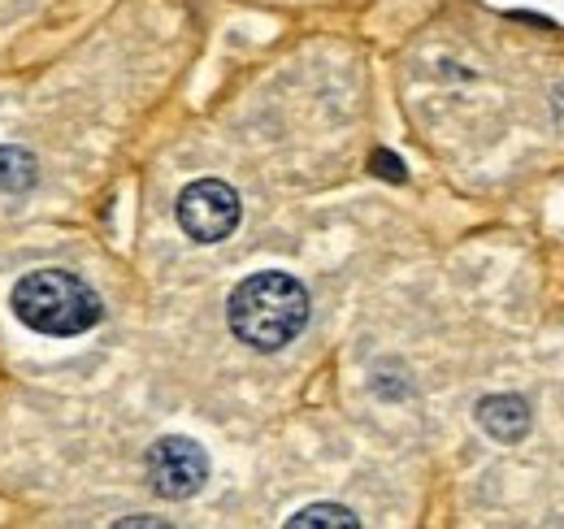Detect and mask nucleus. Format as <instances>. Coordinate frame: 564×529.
<instances>
[{
    "label": "nucleus",
    "mask_w": 564,
    "mask_h": 529,
    "mask_svg": "<svg viewBox=\"0 0 564 529\" xmlns=\"http://www.w3.org/2000/svg\"><path fill=\"white\" fill-rule=\"evenodd\" d=\"M226 322L239 343H248L257 352H279L308 322V291L279 269L252 273L230 291Z\"/></svg>",
    "instance_id": "1"
},
{
    "label": "nucleus",
    "mask_w": 564,
    "mask_h": 529,
    "mask_svg": "<svg viewBox=\"0 0 564 529\" xmlns=\"http://www.w3.org/2000/svg\"><path fill=\"white\" fill-rule=\"evenodd\" d=\"M13 317L35 334L70 338L100 322V300L70 269H35L13 287Z\"/></svg>",
    "instance_id": "2"
},
{
    "label": "nucleus",
    "mask_w": 564,
    "mask_h": 529,
    "mask_svg": "<svg viewBox=\"0 0 564 529\" xmlns=\"http://www.w3.org/2000/svg\"><path fill=\"white\" fill-rule=\"evenodd\" d=\"M178 226L196 244H221L239 226V196L221 179H200L178 196Z\"/></svg>",
    "instance_id": "3"
},
{
    "label": "nucleus",
    "mask_w": 564,
    "mask_h": 529,
    "mask_svg": "<svg viewBox=\"0 0 564 529\" xmlns=\"http://www.w3.org/2000/svg\"><path fill=\"white\" fill-rule=\"evenodd\" d=\"M205 477H209V456H205L200 443L178 439V434L152 443V452H148V482H152L156 495L192 499L205 486Z\"/></svg>",
    "instance_id": "4"
},
{
    "label": "nucleus",
    "mask_w": 564,
    "mask_h": 529,
    "mask_svg": "<svg viewBox=\"0 0 564 529\" xmlns=\"http://www.w3.org/2000/svg\"><path fill=\"white\" fill-rule=\"evenodd\" d=\"M478 421H482V430L499 439V443H517V439H525V430H530V408H525V399L517 396H487L478 403Z\"/></svg>",
    "instance_id": "5"
},
{
    "label": "nucleus",
    "mask_w": 564,
    "mask_h": 529,
    "mask_svg": "<svg viewBox=\"0 0 564 529\" xmlns=\"http://www.w3.org/2000/svg\"><path fill=\"white\" fill-rule=\"evenodd\" d=\"M35 179V161L22 148H0V192H22Z\"/></svg>",
    "instance_id": "6"
},
{
    "label": "nucleus",
    "mask_w": 564,
    "mask_h": 529,
    "mask_svg": "<svg viewBox=\"0 0 564 529\" xmlns=\"http://www.w3.org/2000/svg\"><path fill=\"white\" fill-rule=\"evenodd\" d=\"M286 526H295V529H308V526H360L348 508H339V504H308V508H300Z\"/></svg>",
    "instance_id": "7"
},
{
    "label": "nucleus",
    "mask_w": 564,
    "mask_h": 529,
    "mask_svg": "<svg viewBox=\"0 0 564 529\" xmlns=\"http://www.w3.org/2000/svg\"><path fill=\"white\" fill-rule=\"evenodd\" d=\"M373 161H378V165H382V170H378V174H387V179H404V174H400V161H391V156H382V152H378V156H373Z\"/></svg>",
    "instance_id": "8"
}]
</instances>
